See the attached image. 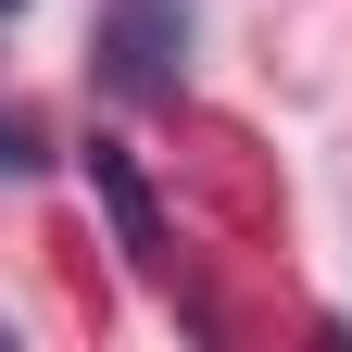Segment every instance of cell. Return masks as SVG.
I'll use <instances>...</instances> for the list:
<instances>
[{"instance_id": "cell-1", "label": "cell", "mask_w": 352, "mask_h": 352, "mask_svg": "<svg viewBox=\"0 0 352 352\" xmlns=\"http://www.w3.org/2000/svg\"><path fill=\"white\" fill-rule=\"evenodd\" d=\"M176 51H189V38H176L164 0H126V13L101 25V76L126 88V101H164V88H176Z\"/></svg>"}, {"instance_id": "cell-2", "label": "cell", "mask_w": 352, "mask_h": 352, "mask_svg": "<svg viewBox=\"0 0 352 352\" xmlns=\"http://www.w3.org/2000/svg\"><path fill=\"white\" fill-rule=\"evenodd\" d=\"M88 189H101V214H113L126 264H151V277H164V214H151V176H139V164L101 139V151H88Z\"/></svg>"}, {"instance_id": "cell-3", "label": "cell", "mask_w": 352, "mask_h": 352, "mask_svg": "<svg viewBox=\"0 0 352 352\" xmlns=\"http://www.w3.org/2000/svg\"><path fill=\"white\" fill-rule=\"evenodd\" d=\"M25 164H38V126H25V113H0V176H25Z\"/></svg>"}, {"instance_id": "cell-4", "label": "cell", "mask_w": 352, "mask_h": 352, "mask_svg": "<svg viewBox=\"0 0 352 352\" xmlns=\"http://www.w3.org/2000/svg\"><path fill=\"white\" fill-rule=\"evenodd\" d=\"M0 13H25V0H0Z\"/></svg>"}]
</instances>
